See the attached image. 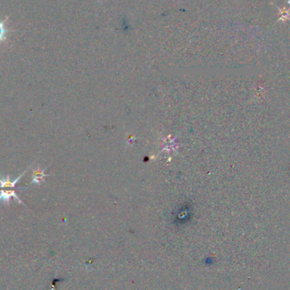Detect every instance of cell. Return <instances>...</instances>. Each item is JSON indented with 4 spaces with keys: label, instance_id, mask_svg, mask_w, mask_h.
<instances>
[{
    "label": "cell",
    "instance_id": "obj_1",
    "mask_svg": "<svg viewBox=\"0 0 290 290\" xmlns=\"http://www.w3.org/2000/svg\"><path fill=\"white\" fill-rule=\"evenodd\" d=\"M27 171L28 169L25 171L24 173H22V174L18 176L17 178L14 179V180L10 178L9 175L6 176L5 178L0 177V201L9 204L10 199L15 198L17 200L18 203L22 204V201L15 193V189H16L15 185L17 183L18 181L24 176V174L27 173Z\"/></svg>",
    "mask_w": 290,
    "mask_h": 290
},
{
    "label": "cell",
    "instance_id": "obj_2",
    "mask_svg": "<svg viewBox=\"0 0 290 290\" xmlns=\"http://www.w3.org/2000/svg\"><path fill=\"white\" fill-rule=\"evenodd\" d=\"M44 171H45V169H44V171H40L39 169L33 171V174H32V181L31 183L39 184L44 176H46V174H44Z\"/></svg>",
    "mask_w": 290,
    "mask_h": 290
}]
</instances>
